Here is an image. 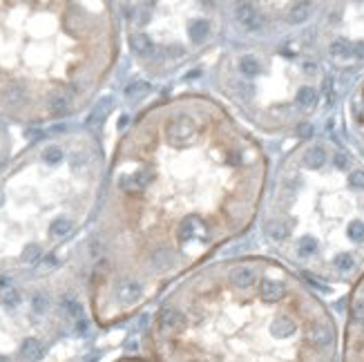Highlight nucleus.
I'll return each mask as SVG.
<instances>
[{"label":"nucleus","mask_w":364,"mask_h":362,"mask_svg":"<svg viewBox=\"0 0 364 362\" xmlns=\"http://www.w3.org/2000/svg\"><path fill=\"white\" fill-rule=\"evenodd\" d=\"M121 41L119 0H0V121L83 114L114 76Z\"/></svg>","instance_id":"obj_3"},{"label":"nucleus","mask_w":364,"mask_h":362,"mask_svg":"<svg viewBox=\"0 0 364 362\" xmlns=\"http://www.w3.org/2000/svg\"><path fill=\"white\" fill-rule=\"evenodd\" d=\"M105 157L87 130L42 132L0 168V282L36 277L94 221Z\"/></svg>","instance_id":"obj_4"},{"label":"nucleus","mask_w":364,"mask_h":362,"mask_svg":"<svg viewBox=\"0 0 364 362\" xmlns=\"http://www.w3.org/2000/svg\"><path fill=\"white\" fill-rule=\"evenodd\" d=\"M11 157V132L5 121H0V168L9 161Z\"/></svg>","instance_id":"obj_7"},{"label":"nucleus","mask_w":364,"mask_h":362,"mask_svg":"<svg viewBox=\"0 0 364 362\" xmlns=\"http://www.w3.org/2000/svg\"><path fill=\"white\" fill-rule=\"evenodd\" d=\"M127 43L141 67L170 74L222 36L226 0H119Z\"/></svg>","instance_id":"obj_5"},{"label":"nucleus","mask_w":364,"mask_h":362,"mask_svg":"<svg viewBox=\"0 0 364 362\" xmlns=\"http://www.w3.org/2000/svg\"><path fill=\"white\" fill-rule=\"evenodd\" d=\"M264 154L219 99L163 96L134 114L105 166L92 235L90 313L139 315L250 228Z\"/></svg>","instance_id":"obj_1"},{"label":"nucleus","mask_w":364,"mask_h":362,"mask_svg":"<svg viewBox=\"0 0 364 362\" xmlns=\"http://www.w3.org/2000/svg\"><path fill=\"white\" fill-rule=\"evenodd\" d=\"M38 277L0 282V360H29L47 351L81 315L72 295H54Z\"/></svg>","instance_id":"obj_6"},{"label":"nucleus","mask_w":364,"mask_h":362,"mask_svg":"<svg viewBox=\"0 0 364 362\" xmlns=\"http://www.w3.org/2000/svg\"><path fill=\"white\" fill-rule=\"evenodd\" d=\"M286 277L257 257L210 262L174 284L143 333V353L168 362L295 358L297 340L322 353L335 340L326 320L302 329Z\"/></svg>","instance_id":"obj_2"}]
</instances>
